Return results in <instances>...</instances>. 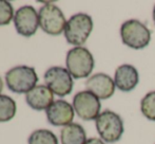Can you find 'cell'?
<instances>
[{"label":"cell","mask_w":155,"mask_h":144,"mask_svg":"<svg viewBox=\"0 0 155 144\" xmlns=\"http://www.w3.org/2000/svg\"><path fill=\"white\" fill-rule=\"evenodd\" d=\"M6 86L12 92L28 93L36 87L38 76L33 67L21 65L10 69L5 73Z\"/></svg>","instance_id":"cell-1"},{"label":"cell","mask_w":155,"mask_h":144,"mask_svg":"<svg viewBox=\"0 0 155 144\" xmlns=\"http://www.w3.org/2000/svg\"><path fill=\"white\" fill-rule=\"evenodd\" d=\"M92 30V17L84 13H78V14L73 15L67 21L63 33L70 45L81 47L89 38Z\"/></svg>","instance_id":"cell-2"},{"label":"cell","mask_w":155,"mask_h":144,"mask_svg":"<svg viewBox=\"0 0 155 144\" xmlns=\"http://www.w3.org/2000/svg\"><path fill=\"white\" fill-rule=\"evenodd\" d=\"M67 69L74 78L88 77L94 69V57L84 47H75L69 50L65 58Z\"/></svg>","instance_id":"cell-3"},{"label":"cell","mask_w":155,"mask_h":144,"mask_svg":"<svg viewBox=\"0 0 155 144\" xmlns=\"http://www.w3.org/2000/svg\"><path fill=\"white\" fill-rule=\"evenodd\" d=\"M96 129L104 142L115 143L124 134V122L120 115L111 110H104L95 120Z\"/></svg>","instance_id":"cell-4"},{"label":"cell","mask_w":155,"mask_h":144,"mask_svg":"<svg viewBox=\"0 0 155 144\" xmlns=\"http://www.w3.org/2000/svg\"><path fill=\"white\" fill-rule=\"evenodd\" d=\"M121 40L131 49L141 50L151 40V32L141 21L136 19L127 20L120 27Z\"/></svg>","instance_id":"cell-5"},{"label":"cell","mask_w":155,"mask_h":144,"mask_svg":"<svg viewBox=\"0 0 155 144\" xmlns=\"http://www.w3.org/2000/svg\"><path fill=\"white\" fill-rule=\"evenodd\" d=\"M39 26L43 32L50 35H59L64 31L67 20L62 11L53 3L41 6L38 12Z\"/></svg>","instance_id":"cell-6"},{"label":"cell","mask_w":155,"mask_h":144,"mask_svg":"<svg viewBox=\"0 0 155 144\" xmlns=\"http://www.w3.org/2000/svg\"><path fill=\"white\" fill-rule=\"evenodd\" d=\"M45 86L49 87L54 94L62 98L70 94L73 90V77L63 67H51L45 73Z\"/></svg>","instance_id":"cell-7"},{"label":"cell","mask_w":155,"mask_h":144,"mask_svg":"<svg viewBox=\"0 0 155 144\" xmlns=\"http://www.w3.org/2000/svg\"><path fill=\"white\" fill-rule=\"evenodd\" d=\"M73 108L80 119L84 121L96 120L100 115L101 104L96 95L88 90L76 93L73 99Z\"/></svg>","instance_id":"cell-8"},{"label":"cell","mask_w":155,"mask_h":144,"mask_svg":"<svg viewBox=\"0 0 155 144\" xmlns=\"http://www.w3.org/2000/svg\"><path fill=\"white\" fill-rule=\"evenodd\" d=\"M14 26L17 33L25 37H31L36 33L39 26L38 13L32 5H23L15 12Z\"/></svg>","instance_id":"cell-9"},{"label":"cell","mask_w":155,"mask_h":144,"mask_svg":"<svg viewBox=\"0 0 155 144\" xmlns=\"http://www.w3.org/2000/svg\"><path fill=\"white\" fill-rule=\"evenodd\" d=\"M74 108L64 100L54 101L53 104L45 110L47 119L54 126H67L74 119Z\"/></svg>","instance_id":"cell-10"},{"label":"cell","mask_w":155,"mask_h":144,"mask_svg":"<svg viewBox=\"0 0 155 144\" xmlns=\"http://www.w3.org/2000/svg\"><path fill=\"white\" fill-rule=\"evenodd\" d=\"M87 90L101 100L110 99L115 92V83L106 73H96L86 82Z\"/></svg>","instance_id":"cell-11"},{"label":"cell","mask_w":155,"mask_h":144,"mask_svg":"<svg viewBox=\"0 0 155 144\" xmlns=\"http://www.w3.org/2000/svg\"><path fill=\"white\" fill-rule=\"evenodd\" d=\"M54 93L45 85H37L25 94L28 105L35 110H47L54 102Z\"/></svg>","instance_id":"cell-12"},{"label":"cell","mask_w":155,"mask_h":144,"mask_svg":"<svg viewBox=\"0 0 155 144\" xmlns=\"http://www.w3.org/2000/svg\"><path fill=\"white\" fill-rule=\"evenodd\" d=\"M139 82L138 71L134 66L124 64L115 71L114 83L115 86L124 92L132 91Z\"/></svg>","instance_id":"cell-13"},{"label":"cell","mask_w":155,"mask_h":144,"mask_svg":"<svg viewBox=\"0 0 155 144\" xmlns=\"http://www.w3.org/2000/svg\"><path fill=\"white\" fill-rule=\"evenodd\" d=\"M61 144H86L87 134L80 124L71 123L64 126L60 132Z\"/></svg>","instance_id":"cell-14"},{"label":"cell","mask_w":155,"mask_h":144,"mask_svg":"<svg viewBox=\"0 0 155 144\" xmlns=\"http://www.w3.org/2000/svg\"><path fill=\"white\" fill-rule=\"evenodd\" d=\"M17 111L16 102L8 95L0 94V123L11 121Z\"/></svg>","instance_id":"cell-15"},{"label":"cell","mask_w":155,"mask_h":144,"mask_svg":"<svg viewBox=\"0 0 155 144\" xmlns=\"http://www.w3.org/2000/svg\"><path fill=\"white\" fill-rule=\"evenodd\" d=\"M29 144H58V139L53 132L49 129H37L30 135Z\"/></svg>","instance_id":"cell-16"},{"label":"cell","mask_w":155,"mask_h":144,"mask_svg":"<svg viewBox=\"0 0 155 144\" xmlns=\"http://www.w3.org/2000/svg\"><path fill=\"white\" fill-rule=\"evenodd\" d=\"M140 110L148 120L155 122V90L147 93L141 99Z\"/></svg>","instance_id":"cell-17"},{"label":"cell","mask_w":155,"mask_h":144,"mask_svg":"<svg viewBox=\"0 0 155 144\" xmlns=\"http://www.w3.org/2000/svg\"><path fill=\"white\" fill-rule=\"evenodd\" d=\"M14 9L11 2L0 0V26H6L14 18Z\"/></svg>","instance_id":"cell-18"},{"label":"cell","mask_w":155,"mask_h":144,"mask_svg":"<svg viewBox=\"0 0 155 144\" xmlns=\"http://www.w3.org/2000/svg\"><path fill=\"white\" fill-rule=\"evenodd\" d=\"M86 144H106L101 139H98V138H91L87 141Z\"/></svg>","instance_id":"cell-19"},{"label":"cell","mask_w":155,"mask_h":144,"mask_svg":"<svg viewBox=\"0 0 155 144\" xmlns=\"http://www.w3.org/2000/svg\"><path fill=\"white\" fill-rule=\"evenodd\" d=\"M2 89H3V82H2L1 77H0V93H1Z\"/></svg>","instance_id":"cell-20"},{"label":"cell","mask_w":155,"mask_h":144,"mask_svg":"<svg viewBox=\"0 0 155 144\" xmlns=\"http://www.w3.org/2000/svg\"><path fill=\"white\" fill-rule=\"evenodd\" d=\"M153 20L155 22V5H154V9H153Z\"/></svg>","instance_id":"cell-21"}]
</instances>
